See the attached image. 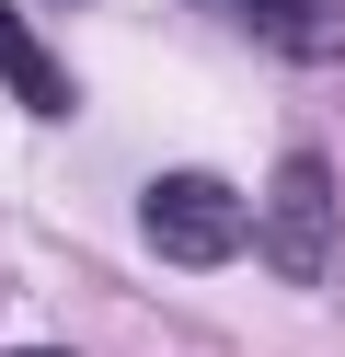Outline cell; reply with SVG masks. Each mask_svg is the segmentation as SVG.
<instances>
[{"label": "cell", "mask_w": 345, "mask_h": 357, "mask_svg": "<svg viewBox=\"0 0 345 357\" xmlns=\"http://www.w3.org/2000/svg\"><path fill=\"white\" fill-rule=\"evenodd\" d=\"M138 231H150V254H161V265H230V254L253 242V208L219 185V173L184 162V173H161V185L138 196Z\"/></svg>", "instance_id": "1"}, {"label": "cell", "mask_w": 345, "mask_h": 357, "mask_svg": "<svg viewBox=\"0 0 345 357\" xmlns=\"http://www.w3.org/2000/svg\"><path fill=\"white\" fill-rule=\"evenodd\" d=\"M334 231H345V208H334V162H322V150H288V162H276V185H265V219H253L265 265H276L288 288H311L322 265H334Z\"/></svg>", "instance_id": "2"}, {"label": "cell", "mask_w": 345, "mask_h": 357, "mask_svg": "<svg viewBox=\"0 0 345 357\" xmlns=\"http://www.w3.org/2000/svg\"><path fill=\"white\" fill-rule=\"evenodd\" d=\"M253 35H265L276 58H299V70H322V58H345V0H242Z\"/></svg>", "instance_id": "3"}, {"label": "cell", "mask_w": 345, "mask_h": 357, "mask_svg": "<svg viewBox=\"0 0 345 357\" xmlns=\"http://www.w3.org/2000/svg\"><path fill=\"white\" fill-rule=\"evenodd\" d=\"M0 81H12V104H23V116H69V104H81V93H69V70L46 58V35L23 24L12 0H0Z\"/></svg>", "instance_id": "4"}, {"label": "cell", "mask_w": 345, "mask_h": 357, "mask_svg": "<svg viewBox=\"0 0 345 357\" xmlns=\"http://www.w3.org/2000/svg\"><path fill=\"white\" fill-rule=\"evenodd\" d=\"M23 357H69V346H23Z\"/></svg>", "instance_id": "5"}]
</instances>
